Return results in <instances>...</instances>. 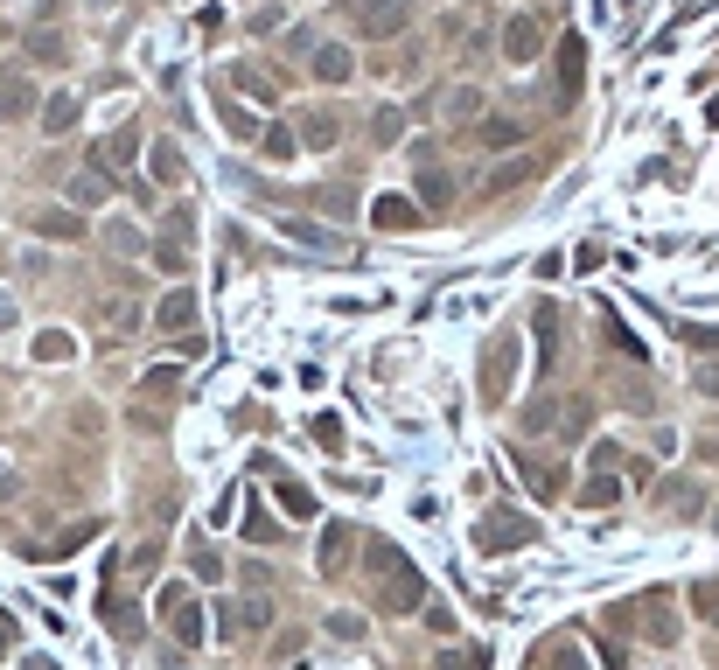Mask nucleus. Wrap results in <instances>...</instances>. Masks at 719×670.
Wrapping results in <instances>:
<instances>
[{
    "label": "nucleus",
    "instance_id": "f257e3e1",
    "mask_svg": "<svg viewBox=\"0 0 719 670\" xmlns=\"http://www.w3.org/2000/svg\"><path fill=\"white\" fill-rule=\"evenodd\" d=\"M371 565L384 573V593H377V601H384L392 615H412V608L427 601V587H419V573H412V565H405L399 552H392V545H371Z\"/></svg>",
    "mask_w": 719,
    "mask_h": 670
},
{
    "label": "nucleus",
    "instance_id": "f03ea898",
    "mask_svg": "<svg viewBox=\"0 0 719 670\" xmlns=\"http://www.w3.org/2000/svg\"><path fill=\"white\" fill-rule=\"evenodd\" d=\"M531 537H538L531 517H517V509H489V517L475 524V552H482V559H496V552H510V545H531Z\"/></svg>",
    "mask_w": 719,
    "mask_h": 670
},
{
    "label": "nucleus",
    "instance_id": "7ed1b4c3",
    "mask_svg": "<svg viewBox=\"0 0 719 670\" xmlns=\"http://www.w3.org/2000/svg\"><path fill=\"white\" fill-rule=\"evenodd\" d=\"M510 371H517V343H496L489 349V371H482V405H503L510 399Z\"/></svg>",
    "mask_w": 719,
    "mask_h": 670
},
{
    "label": "nucleus",
    "instance_id": "20e7f679",
    "mask_svg": "<svg viewBox=\"0 0 719 670\" xmlns=\"http://www.w3.org/2000/svg\"><path fill=\"white\" fill-rule=\"evenodd\" d=\"M622 615H636L642 629H650V636H657V643H678V621L664 615V593H642V601H629V608H622Z\"/></svg>",
    "mask_w": 719,
    "mask_h": 670
},
{
    "label": "nucleus",
    "instance_id": "39448f33",
    "mask_svg": "<svg viewBox=\"0 0 719 670\" xmlns=\"http://www.w3.org/2000/svg\"><path fill=\"white\" fill-rule=\"evenodd\" d=\"M503 50H510V63H531L538 56V22L531 14H517V22L503 28Z\"/></svg>",
    "mask_w": 719,
    "mask_h": 670
},
{
    "label": "nucleus",
    "instance_id": "423d86ee",
    "mask_svg": "<svg viewBox=\"0 0 719 670\" xmlns=\"http://www.w3.org/2000/svg\"><path fill=\"white\" fill-rule=\"evenodd\" d=\"M510 461H517V475H524L538 496H552V489H559V468H552V461H531L524 447H510Z\"/></svg>",
    "mask_w": 719,
    "mask_h": 670
},
{
    "label": "nucleus",
    "instance_id": "0eeeda50",
    "mask_svg": "<svg viewBox=\"0 0 719 670\" xmlns=\"http://www.w3.org/2000/svg\"><path fill=\"white\" fill-rule=\"evenodd\" d=\"M580 503H586V509H608V503H622V482H614L608 468H601V475H586V482H580Z\"/></svg>",
    "mask_w": 719,
    "mask_h": 670
},
{
    "label": "nucleus",
    "instance_id": "6e6552de",
    "mask_svg": "<svg viewBox=\"0 0 719 670\" xmlns=\"http://www.w3.org/2000/svg\"><path fill=\"white\" fill-rule=\"evenodd\" d=\"M371 216L384 224V231H412V224H419V210H412V203H399V196H384V203H371Z\"/></svg>",
    "mask_w": 719,
    "mask_h": 670
},
{
    "label": "nucleus",
    "instance_id": "1a4fd4ad",
    "mask_svg": "<svg viewBox=\"0 0 719 670\" xmlns=\"http://www.w3.org/2000/svg\"><path fill=\"white\" fill-rule=\"evenodd\" d=\"M189 315H196V294H189V287H182V294H168V300H161V307H154V328H182Z\"/></svg>",
    "mask_w": 719,
    "mask_h": 670
},
{
    "label": "nucleus",
    "instance_id": "9d476101",
    "mask_svg": "<svg viewBox=\"0 0 719 670\" xmlns=\"http://www.w3.org/2000/svg\"><path fill=\"white\" fill-rule=\"evenodd\" d=\"M349 524H328V531H321V565H328V573H336V565H343V552H349Z\"/></svg>",
    "mask_w": 719,
    "mask_h": 670
},
{
    "label": "nucleus",
    "instance_id": "9b49d317",
    "mask_svg": "<svg viewBox=\"0 0 719 670\" xmlns=\"http://www.w3.org/2000/svg\"><path fill=\"white\" fill-rule=\"evenodd\" d=\"M412 188H419V203H433V210H440V203L454 196V182L440 175V168H419V182H412Z\"/></svg>",
    "mask_w": 719,
    "mask_h": 670
},
{
    "label": "nucleus",
    "instance_id": "f8f14e48",
    "mask_svg": "<svg viewBox=\"0 0 719 670\" xmlns=\"http://www.w3.org/2000/svg\"><path fill=\"white\" fill-rule=\"evenodd\" d=\"M692 608H698V621H713V629H719V580H698V587H692Z\"/></svg>",
    "mask_w": 719,
    "mask_h": 670
},
{
    "label": "nucleus",
    "instance_id": "ddd939ff",
    "mask_svg": "<svg viewBox=\"0 0 719 670\" xmlns=\"http://www.w3.org/2000/svg\"><path fill=\"white\" fill-rule=\"evenodd\" d=\"M42 126H50V133H70V126H78V98H50Z\"/></svg>",
    "mask_w": 719,
    "mask_h": 670
},
{
    "label": "nucleus",
    "instance_id": "4468645a",
    "mask_svg": "<svg viewBox=\"0 0 719 670\" xmlns=\"http://www.w3.org/2000/svg\"><path fill=\"white\" fill-rule=\"evenodd\" d=\"M433 670H489V656H482V649H447Z\"/></svg>",
    "mask_w": 719,
    "mask_h": 670
},
{
    "label": "nucleus",
    "instance_id": "2eb2a0df",
    "mask_svg": "<svg viewBox=\"0 0 719 670\" xmlns=\"http://www.w3.org/2000/svg\"><path fill=\"white\" fill-rule=\"evenodd\" d=\"M154 175H161V182H182V154H175L168 140H161V147H154Z\"/></svg>",
    "mask_w": 719,
    "mask_h": 670
},
{
    "label": "nucleus",
    "instance_id": "dca6fc26",
    "mask_svg": "<svg viewBox=\"0 0 719 670\" xmlns=\"http://www.w3.org/2000/svg\"><path fill=\"white\" fill-rule=\"evenodd\" d=\"M280 503H287V517H315V503H308L300 482H280Z\"/></svg>",
    "mask_w": 719,
    "mask_h": 670
},
{
    "label": "nucleus",
    "instance_id": "f3484780",
    "mask_svg": "<svg viewBox=\"0 0 719 670\" xmlns=\"http://www.w3.org/2000/svg\"><path fill=\"white\" fill-rule=\"evenodd\" d=\"M28 112V84H7V91H0V119H22Z\"/></svg>",
    "mask_w": 719,
    "mask_h": 670
},
{
    "label": "nucleus",
    "instance_id": "a211bd4d",
    "mask_svg": "<svg viewBox=\"0 0 719 670\" xmlns=\"http://www.w3.org/2000/svg\"><path fill=\"white\" fill-rule=\"evenodd\" d=\"M315 70H321L328 84H343V78H349V56H343V50H321V63H315Z\"/></svg>",
    "mask_w": 719,
    "mask_h": 670
},
{
    "label": "nucleus",
    "instance_id": "6ab92c4d",
    "mask_svg": "<svg viewBox=\"0 0 719 670\" xmlns=\"http://www.w3.org/2000/svg\"><path fill=\"white\" fill-rule=\"evenodd\" d=\"M692 384H698V399H719V356H705V363H698Z\"/></svg>",
    "mask_w": 719,
    "mask_h": 670
},
{
    "label": "nucleus",
    "instance_id": "aec40b11",
    "mask_svg": "<svg viewBox=\"0 0 719 670\" xmlns=\"http://www.w3.org/2000/svg\"><path fill=\"white\" fill-rule=\"evenodd\" d=\"M42 238H78V216L50 210V216H42Z\"/></svg>",
    "mask_w": 719,
    "mask_h": 670
},
{
    "label": "nucleus",
    "instance_id": "412c9836",
    "mask_svg": "<svg viewBox=\"0 0 719 670\" xmlns=\"http://www.w3.org/2000/svg\"><path fill=\"white\" fill-rule=\"evenodd\" d=\"M189 565H196V580H210V587L224 580V565H217V552H203V545H196V559H189Z\"/></svg>",
    "mask_w": 719,
    "mask_h": 670
},
{
    "label": "nucleus",
    "instance_id": "4be33fe9",
    "mask_svg": "<svg viewBox=\"0 0 719 670\" xmlns=\"http://www.w3.org/2000/svg\"><path fill=\"white\" fill-rule=\"evenodd\" d=\"M664 496H670V509H685V517H692V509H698V489H692V482H670Z\"/></svg>",
    "mask_w": 719,
    "mask_h": 670
},
{
    "label": "nucleus",
    "instance_id": "5701e85b",
    "mask_svg": "<svg viewBox=\"0 0 719 670\" xmlns=\"http://www.w3.org/2000/svg\"><path fill=\"white\" fill-rule=\"evenodd\" d=\"M300 133H308V147H328V140H336V119H308Z\"/></svg>",
    "mask_w": 719,
    "mask_h": 670
},
{
    "label": "nucleus",
    "instance_id": "b1692460",
    "mask_svg": "<svg viewBox=\"0 0 719 670\" xmlns=\"http://www.w3.org/2000/svg\"><path fill=\"white\" fill-rule=\"evenodd\" d=\"M482 140H489V147H510V140H524V126H510V119H496V126H489Z\"/></svg>",
    "mask_w": 719,
    "mask_h": 670
},
{
    "label": "nucleus",
    "instance_id": "393cba45",
    "mask_svg": "<svg viewBox=\"0 0 719 670\" xmlns=\"http://www.w3.org/2000/svg\"><path fill=\"white\" fill-rule=\"evenodd\" d=\"M70 196H78V203H106V182H98V175H84V182L70 188Z\"/></svg>",
    "mask_w": 719,
    "mask_h": 670
},
{
    "label": "nucleus",
    "instance_id": "a878e982",
    "mask_svg": "<svg viewBox=\"0 0 719 670\" xmlns=\"http://www.w3.org/2000/svg\"><path fill=\"white\" fill-rule=\"evenodd\" d=\"M244 531H252V537H266V545H272V537H280V524H272V517H259V509H252V517H244Z\"/></svg>",
    "mask_w": 719,
    "mask_h": 670
},
{
    "label": "nucleus",
    "instance_id": "bb28decb",
    "mask_svg": "<svg viewBox=\"0 0 719 670\" xmlns=\"http://www.w3.org/2000/svg\"><path fill=\"white\" fill-rule=\"evenodd\" d=\"M22 670H56V664H50V656H28V664H22Z\"/></svg>",
    "mask_w": 719,
    "mask_h": 670
}]
</instances>
